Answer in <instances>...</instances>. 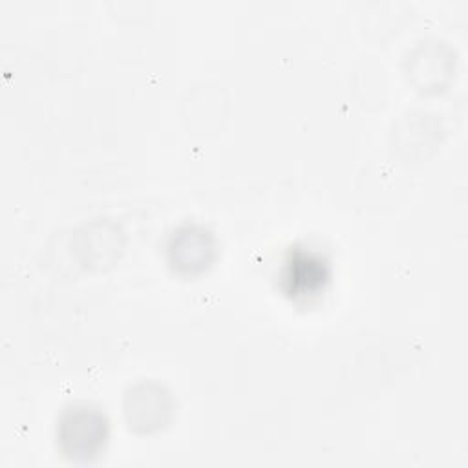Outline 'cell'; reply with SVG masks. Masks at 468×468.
Instances as JSON below:
<instances>
[{"mask_svg":"<svg viewBox=\"0 0 468 468\" xmlns=\"http://www.w3.org/2000/svg\"><path fill=\"white\" fill-rule=\"evenodd\" d=\"M106 439V424L101 413L88 408H75L60 424V442L71 457L90 459Z\"/></svg>","mask_w":468,"mask_h":468,"instance_id":"6da1fadb","label":"cell"}]
</instances>
